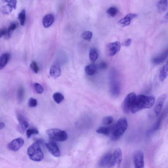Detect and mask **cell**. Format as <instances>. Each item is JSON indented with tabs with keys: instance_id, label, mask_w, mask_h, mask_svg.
I'll return each mask as SVG.
<instances>
[{
	"instance_id": "obj_1",
	"label": "cell",
	"mask_w": 168,
	"mask_h": 168,
	"mask_svg": "<svg viewBox=\"0 0 168 168\" xmlns=\"http://www.w3.org/2000/svg\"><path fill=\"white\" fill-rule=\"evenodd\" d=\"M155 102V98L153 96H137L131 112L134 114L143 109H150L153 106Z\"/></svg>"
},
{
	"instance_id": "obj_2",
	"label": "cell",
	"mask_w": 168,
	"mask_h": 168,
	"mask_svg": "<svg viewBox=\"0 0 168 168\" xmlns=\"http://www.w3.org/2000/svg\"><path fill=\"white\" fill-rule=\"evenodd\" d=\"M128 127L127 119L124 117L119 119L116 124L110 127L111 139L114 141L119 140L124 134Z\"/></svg>"
},
{
	"instance_id": "obj_3",
	"label": "cell",
	"mask_w": 168,
	"mask_h": 168,
	"mask_svg": "<svg viewBox=\"0 0 168 168\" xmlns=\"http://www.w3.org/2000/svg\"><path fill=\"white\" fill-rule=\"evenodd\" d=\"M42 142L40 140L36 141L28 148L27 154L31 160L40 161L44 159V155L40 147V144Z\"/></svg>"
},
{
	"instance_id": "obj_4",
	"label": "cell",
	"mask_w": 168,
	"mask_h": 168,
	"mask_svg": "<svg viewBox=\"0 0 168 168\" xmlns=\"http://www.w3.org/2000/svg\"><path fill=\"white\" fill-rule=\"evenodd\" d=\"M46 133L50 139L58 141H65L68 138L67 132L58 129L47 130Z\"/></svg>"
},
{
	"instance_id": "obj_5",
	"label": "cell",
	"mask_w": 168,
	"mask_h": 168,
	"mask_svg": "<svg viewBox=\"0 0 168 168\" xmlns=\"http://www.w3.org/2000/svg\"><path fill=\"white\" fill-rule=\"evenodd\" d=\"M136 96V94L133 92L129 93L126 96L122 106L123 111L125 113H128L131 112Z\"/></svg>"
},
{
	"instance_id": "obj_6",
	"label": "cell",
	"mask_w": 168,
	"mask_h": 168,
	"mask_svg": "<svg viewBox=\"0 0 168 168\" xmlns=\"http://www.w3.org/2000/svg\"><path fill=\"white\" fill-rule=\"evenodd\" d=\"M121 45L119 41L113 42L107 44L106 51L108 55L112 57L115 55L120 50Z\"/></svg>"
},
{
	"instance_id": "obj_7",
	"label": "cell",
	"mask_w": 168,
	"mask_h": 168,
	"mask_svg": "<svg viewBox=\"0 0 168 168\" xmlns=\"http://www.w3.org/2000/svg\"><path fill=\"white\" fill-rule=\"evenodd\" d=\"M133 159L135 168L144 167V157L142 152L140 151H136L134 153Z\"/></svg>"
},
{
	"instance_id": "obj_8",
	"label": "cell",
	"mask_w": 168,
	"mask_h": 168,
	"mask_svg": "<svg viewBox=\"0 0 168 168\" xmlns=\"http://www.w3.org/2000/svg\"><path fill=\"white\" fill-rule=\"evenodd\" d=\"M25 141L22 138H17L9 143L7 147L11 151L16 152L19 151L23 145Z\"/></svg>"
},
{
	"instance_id": "obj_9",
	"label": "cell",
	"mask_w": 168,
	"mask_h": 168,
	"mask_svg": "<svg viewBox=\"0 0 168 168\" xmlns=\"http://www.w3.org/2000/svg\"><path fill=\"white\" fill-rule=\"evenodd\" d=\"M46 146L48 151L54 156L58 157L60 156L59 149L55 142H50L46 143Z\"/></svg>"
},
{
	"instance_id": "obj_10",
	"label": "cell",
	"mask_w": 168,
	"mask_h": 168,
	"mask_svg": "<svg viewBox=\"0 0 168 168\" xmlns=\"http://www.w3.org/2000/svg\"><path fill=\"white\" fill-rule=\"evenodd\" d=\"M166 98V94H162L160 96L155 104L154 112L155 114L158 116L162 108L164 102Z\"/></svg>"
},
{
	"instance_id": "obj_11",
	"label": "cell",
	"mask_w": 168,
	"mask_h": 168,
	"mask_svg": "<svg viewBox=\"0 0 168 168\" xmlns=\"http://www.w3.org/2000/svg\"><path fill=\"white\" fill-rule=\"evenodd\" d=\"M138 15L134 13H129L123 18L119 21L118 24L122 27H125L130 25L132 20L136 17Z\"/></svg>"
},
{
	"instance_id": "obj_12",
	"label": "cell",
	"mask_w": 168,
	"mask_h": 168,
	"mask_svg": "<svg viewBox=\"0 0 168 168\" xmlns=\"http://www.w3.org/2000/svg\"><path fill=\"white\" fill-rule=\"evenodd\" d=\"M168 57V48L161 54L153 58L152 62L155 64H159L164 62Z\"/></svg>"
},
{
	"instance_id": "obj_13",
	"label": "cell",
	"mask_w": 168,
	"mask_h": 168,
	"mask_svg": "<svg viewBox=\"0 0 168 168\" xmlns=\"http://www.w3.org/2000/svg\"><path fill=\"white\" fill-rule=\"evenodd\" d=\"M113 155L111 153H109L104 156L99 161V166L101 167H107L112 159Z\"/></svg>"
},
{
	"instance_id": "obj_14",
	"label": "cell",
	"mask_w": 168,
	"mask_h": 168,
	"mask_svg": "<svg viewBox=\"0 0 168 168\" xmlns=\"http://www.w3.org/2000/svg\"><path fill=\"white\" fill-rule=\"evenodd\" d=\"M113 156L116 161L117 165V168H119L121 164L123 158L121 149L119 148H117L114 152Z\"/></svg>"
},
{
	"instance_id": "obj_15",
	"label": "cell",
	"mask_w": 168,
	"mask_h": 168,
	"mask_svg": "<svg viewBox=\"0 0 168 168\" xmlns=\"http://www.w3.org/2000/svg\"><path fill=\"white\" fill-rule=\"evenodd\" d=\"M54 16L51 14L46 15L43 20V25L44 27L47 28L50 27L54 21Z\"/></svg>"
},
{
	"instance_id": "obj_16",
	"label": "cell",
	"mask_w": 168,
	"mask_h": 168,
	"mask_svg": "<svg viewBox=\"0 0 168 168\" xmlns=\"http://www.w3.org/2000/svg\"><path fill=\"white\" fill-rule=\"evenodd\" d=\"M50 74L52 77L55 79L57 78L60 76L61 74L60 67L58 65H53L50 69Z\"/></svg>"
},
{
	"instance_id": "obj_17",
	"label": "cell",
	"mask_w": 168,
	"mask_h": 168,
	"mask_svg": "<svg viewBox=\"0 0 168 168\" xmlns=\"http://www.w3.org/2000/svg\"><path fill=\"white\" fill-rule=\"evenodd\" d=\"M168 76V61L160 70L159 75L160 80L161 82H163Z\"/></svg>"
},
{
	"instance_id": "obj_18",
	"label": "cell",
	"mask_w": 168,
	"mask_h": 168,
	"mask_svg": "<svg viewBox=\"0 0 168 168\" xmlns=\"http://www.w3.org/2000/svg\"><path fill=\"white\" fill-rule=\"evenodd\" d=\"M10 55L8 53L3 54L0 58V69H3L7 64L10 58Z\"/></svg>"
},
{
	"instance_id": "obj_19",
	"label": "cell",
	"mask_w": 168,
	"mask_h": 168,
	"mask_svg": "<svg viewBox=\"0 0 168 168\" xmlns=\"http://www.w3.org/2000/svg\"><path fill=\"white\" fill-rule=\"evenodd\" d=\"M97 70L96 65L93 64L87 65L85 68L86 73L89 75H94L96 72Z\"/></svg>"
},
{
	"instance_id": "obj_20",
	"label": "cell",
	"mask_w": 168,
	"mask_h": 168,
	"mask_svg": "<svg viewBox=\"0 0 168 168\" xmlns=\"http://www.w3.org/2000/svg\"><path fill=\"white\" fill-rule=\"evenodd\" d=\"M168 6V1H160L158 3L157 8L158 11L160 13H163L165 12L167 9Z\"/></svg>"
},
{
	"instance_id": "obj_21",
	"label": "cell",
	"mask_w": 168,
	"mask_h": 168,
	"mask_svg": "<svg viewBox=\"0 0 168 168\" xmlns=\"http://www.w3.org/2000/svg\"><path fill=\"white\" fill-rule=\"evenodd\" d=\"M17 118L20 122L22 130L23 131H25L28 127L29 124L28 122L21 114H17Z\"/></svg>"
},
{
	"instance_id": "obj_22",
	"label": "cell",
	"mask_w": 168,
	"mask_h": 168,
	"mask_svg": "<svg viewBox=\"0 0 168 168\" xmlns=\"http://www.w3.org/2000/svg\"><path fill=\"white\" fill-rule=\"evenodd\" d=\"M99 57V52L95 48H92L89 53V57L91 61L94 63L97 61Z\"/></svg>"
},
{
	"instance_id": "obj_23",
	"label": "cell",
	"mask_w": 168,
	"mask_h": 168,
	"mask_svg": "<svg viewBox=\"0 0 168 168\" xmlns=\"http://www.w3.org/2000/svg\"><path fill=\"white\" fill-rule=\"evenodd\" d=\"M53 98L55 102L58 104L61 103L64 99L63 95L59 92H56L54 94Z\"/></svg>"
},
{
	"instance_id": "obj_24",
	"label": "cell",
	"mask_w": 168,
	"mask_h": 168,
	"mask_svg": "<svg viewBox=\"0 0 168 168\" xmlns=\"http://www.w3.org/2000/svg\"><path fill=\"white\" fill-rule=\"evenodd\" d=\"M97 133L105 135H109L111 133L110 127H101L96 130Z\"/></svg>"
},
{
	"instance_id": "obj_25",
	"label": "cell",
	"mask_w": 168,
	"mask_h": 168,
	"mask_svg": "<svg viewBox=\"0 0 168 168\" xmlns=\"http://www.w3.org/2000/svg\"><path fill=\"white\" fill-rule=\"evenodd\" d=\"M26 11L25 9L22 10L19 14L18 19L20 21L21 25L22 26H23L25 25L26 20Z\"/></svg>"
},
{
	"instance_id": "obj_26",
	"label": "cell",
	"mask_w": 168,
	"mask_h": 168,
	"mask_svg": "<svg viewBox=\"0 0 168 168\" xmlns=\"http://www.w3.org/2000/svg\"><path fill=\"white\" fill-rule=\"evenodd\" d=\"M107 13L112 17L115 16L117 14L118 10L115 7H111L107 9Z\"/></svg>"
},
{
	"instance_id": "obj_27",
	"label": "cell",
	"mask_w": 168,
	"mask_h": 168,
	"mask_svg": "<svg viewBox=\"0 0 168 168\" xmlns=\"http://www.w3.org/2000/svg\"><path fill=\"white\" fill-rule=\"evenodd\" d=\"M92 36V33L89 31H86L83 32L82 35V37L83 39L89 41L91 40Z\"/></svg>"
},
{
	"instance_id": "obj_28",
	"label": "cell",
	"mask_w": 168,
	"mask_h": 168,
	"mask_svg": "<svg viewBox=\"0 0 168 168\" xmlns=\"http://www.w3.org/2000/svg\"><path fill=\"white\" fill-rule=\"evenodd\" d=\"M13 8L8 4L2 7V13L5 15L8 14L11 12Z\"/></svg>"
},
{
	"instance_id": "obj_29",
	"label": "cell",
	"mask_w": 168,
	"mask_h": 168,
	"mask_svg": "<svg viewBox=\"0 0 168 168\" xmlns=\"http://www.w3.org/2000/svg\"><path fill=\"white\" fill-rule=\"evenodd\" d=\"M35 91L37 93L41 94L43 93L44 91V88L40 84L35 83L33 85Z\"/></svg>"
},
{
	"instance_id": "obj_30",
	"label": "cell",
	"mask_w": 168,
	"mask_h": 168,
	"mask_svg": "<svg viewBox=\"0 0 168 168\" xmlns=\"http://www.w3.org/2000/svg\"><path fill=\"white\" fill-rule=\"evenodd\" d=\"M30 67L35 73L36 74L38 73L39 71V68L36 62L35 61L32 62L30 65Z\"/></svg>"
},
{
	"instance_id": "obj_31",
	"label": "cell",
	"mask_w": 168,
	"mask_h": 168,
	"mask_svg": "<svg viewBox=\"0 0 168 168\" xmlns=\"http://www.w3.org/2000/svg\"><path fill=\"white\" fill-rule=\"evenodd\" d=\"M113 118L111 116H107L104 118L103 120V123L106 125L111 124L113 121Z\"/></svg>"
},
{
	"instance_id": "obj_32",
	"label": "cell",
	"mask_w": 168,
	"mask_h": 168,
	"mask_svg": "<svg viewBox=\"0 0 168 168\" xmlns=\"http://www.w3.org/2000/svg\"><path fill=\"white\" fill-rule=\"evenodd\" d=\"M39 133L38 130L35 129H29L26 131V135L28 138H29L33 135L37 134Z\"/></svg>"
},
{
	"instance_id": "obj_33",
	"label": "cell",
	"mask_w": 168,
	"mask_h": 168,
	"mask_svg": "<svg viewBox=\"0 0 168 168\" xmlns=\"http://www.w3.org/2000/svg\"><path fill=\"white\" fill-rule=\"evenodd\" d=\"M37 100L34 98H30L29 100L28 104L30 107H35L37 105Z\"/></svg>"
},
{
	"instance_id": "obj_34",
	"label": "cell",
	"mask_w": 168,
	"mask_h": 168,
	"mask_svg": "<svg viewBox=\"0 0 168 168\" xmlns=\"http://www.w3.org/2000/svg\"><path fill=\"white\" fill-rule=\"evenodd\" d=\"M24 91L22 87L20 88L17 93V97L19 100L20 101H22L24 97Z\"/></svg>"
},
{
	"instance_id": "obj_35",
	"label": "cell",
	"mask_w": 168,
	"mask_h": 168,
	"mask_svg": "<svg viewBox=\"0 0 168 168\" xmlns=\"http://www.w3.org/2000/svg\"><path fill=\"white\" fill-rule=\"evenodd\" d=\"M17 27L16 24L14 23H12L10 24V25L8 29V31L11 33H12V32L15 30Z\"/></svg>"
},
{
	"instance_id": "obj_36",
	"label": "cell",
	"mask_w": 168,
	"mask_h": 168,
	"mask_svg": "<svg viewBox=\"0 0 168 168\" xmlns=\"http://www.w3.org/2000/svg\"><path fill=\"white\" fill-rule=\"evenodd\" d=\"M4 2L8 3L13 9H16V8L17 4L16 1H5Z\"/></svg>"
},
{
	"instance_id": "obj_37",
	"label": "cell",
	"mask_w": 168,
	"mask_h": 168,
	"mask_svg": "<svg viewBox=\"0 0 168 168\" xmlns=\"http://www.w3.org/2000/svg\"><path fill=\"white\" fill-rule=\"evenodd\" d=\"M7 29L4 28L1 30V31H0V37L1 38L3 37H5L7 34Z\"/></svg>"
},
{
	"instance_id": "obj_38",
	"label": "cell",
	"mask_w": 168,
	"mask_h": 168,
	"mask_svg": "<svg viewBox=\"0 0 168 168\" xmlns=\"http://www.w3.org/2000/svg\"><path fill=\"white\" fill-rule=\"evenodd\" d=\"M132 42V40L131 39H128L125 41L124 45L126 47H129L131 44Z\"/></svg>"
},
{
	"instance_id": "obj_39",
	"label": "cell",
	"mask_w": 168,
	"mask_h": 168,
	"mask_svg": "<svg viewBox=\"0 0 168 168\" xmlns=\"http://www.w3.org/2000/svg\"><path fill=\"white\" fill-rule=\"evenodd\" d=\"M107 64L105 62H101L100 65V68L101 69H106L107 68Z\"/></svg>"
},
{
	"instance_id": "obj_40",
	"label": "cell",
	"mask_w": 168,
	"mask_h": 168,
	"mask_svg": "<svg viewBox=\"0 0 168 168\" xmlns=\"http://www.w3.org/2000/svg\"><path fill=\"white\" fill-rule=\"evenodd\" d=\"M5 127V124L3 122L1 123V124H0V129H1V130L3 129Z\"/></svg>"
},
{
	"instance_id": "obj_41",
	"label": "cell",
	"mask_w": 168,
	"mask_h": 168,
	"mask_svg": "<svg viewBox=\"0 0 168 168\" xmlns=\"http://www.w3.org/2000/svg\"><path fill=\"white\" fill-rule=\"evenodd\" d=\"M165 18L166 20H168V12L166 14V15L165 16Z\"/></svg>"
}]
</instances>
